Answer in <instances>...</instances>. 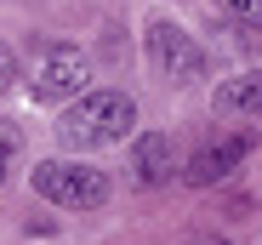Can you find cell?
Wrapping results in <instances>:
<instances>
[{"label":"cell","mask_w":262,"mask_h":245,"mask_svg":"<svg viewBox=\"0 0 262 245\" xmlns=\"http://www.w3.org/2000/svg\"><path fill=\"white\" fill-rule=\"evenodd\" d=\"M131 126H137V103L125 92H80L74 108H63V120H57V137H63V148L85 154V148L125 143Z\"/></svg>","instance_id":"cell-1"},{"label":"cell","mask_w":262,"mask_h":245,"mask_svg":"<svg viewBox=\"0 0 262 245\" xmlns=\"http://www.w3.org/2000/svg\"><path fill=\"white\" fill-rule=\"evenodd\" d=\"M34 194L63 206V211H97L108 199V177L97 166H80V160H40L34 166Z\"/></svg>","instance_id":"cell-2"},{"label":"cell","mask_w":262,"mask_h":245,"mask_svg":"<svg viewBox=\"0 0 262 245\" xmlns=\"http://www.w3.org/2000/svg\"><path fill=\"white\" fill-rule=\"evenodd\" d=\"M148 63L171 80V86H188L205 74V52L194 46V34L177 23H148Z\"/></svg>","instance_id":"cell-3"},{"label":"cell","mask_w":262,"mask_h":245,"mask_svg":"<svg viewBox=\"0 0 262 245\" xmlns=\"http://www.w3.org/2000/svg\"><path fill=\"white\" fill-rule=\"evenodd\" d=\"M85 80H92V69H85L80 52H46L34 80H29V92H34V103H57V97H80Z\"/></svg>","instance_id":"cell-4"},{"label":"cell","mask_w":262,"mask_h":245,"mask_svg":"<svg viewBox=\"0 0 262 245\" xmlns=\"http://www.w3.org/2000/svg\"><path fill=\"white\" fill-rule=\"evenodd\" d=\"M256 148V131H228V137H211V143H200V154L188 160V183L194 188H211V183H223L239 160Z\"/></svg>","instance_id":"cell-5"},{"label":"cell","mask_w":262,"mask_h":245,"mask_svg":"<svg viewBox=\"0 0 262 245\" xmlns=\"http://www.w3.org/2000/svg\"><path fill=\"white\" fill-rule=\"evenodd\" d=\"M216 114H245V120H262V69H245L234 80L216 86Z\"/></svg>","instance_id":"cell-6"},{"label":"cell","mask_w":262,"mask_h":245,"mask_svg":"<svg viewBox=\"0 0 262 245\" xmlns=\"http://www.w3.org/2000/svg\"><path fill=\"white\" fill-rule=\"evenodd\" d=\"M131 166H137V183H143V188H160V183L171 177V137H165V131H143Z\"/></svg>","instance_id":"cell-7"},{"label":"cell","mask_w":262,"mask_h":245,"mask_svg":"<svg viewBox=\"0 0 262 245\" xmlns=\"http://www.w3.org/2000/svg\"><path fill=\"white\" fill-rule=\"evenodd\" d=\"M228 12H234L245 29H262V0H228Z\"/></svg>","instance_id":"cell-8"},{"label":"cell","mask_w":262,"mask_h":245,"mask_svg":"<svg viewBox=\"0 0 262 245\" xmlns=\"http://www.w3.org/2000/svg\"><path fill=\"white\" fill-rule=\"evenodd\" d=\"M12 160H17V143H12L6 131H0V183H6V177H12Z\"/></svg>","instance_id":"cell-9"},{"label":"cell","mask_w":262,"mask_h":245,"mask_svg":"<svg viewBox=\"0 0 262 245\" xmlns=\"http://www.w3.org/2000/svg\"><path fill=\"white\" fill-rule=\"evenodd\" d=\"M12 80H17V63H12L6 46H0V86H12Z\"/></svg>","instance_id":"cell-10"},{"label":"cell","mask_w":262,"mask_h":245,"mask_svg":"<svg viewBox=\"0 0 262 245\" xmlns=\"http://www.w3.org/2000/svg\"><path fill=\"white\" fill-rule=\"evenodd\" d=\"M205 245H216V239H205Z\"/></svg>","instance_id":"cell-11"}]
</instances>
